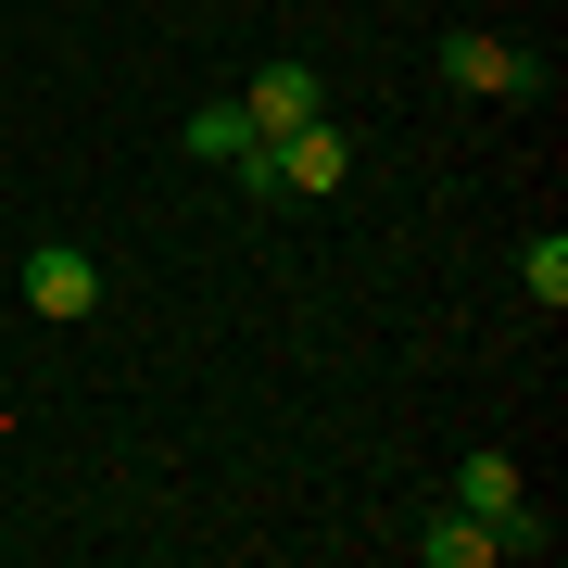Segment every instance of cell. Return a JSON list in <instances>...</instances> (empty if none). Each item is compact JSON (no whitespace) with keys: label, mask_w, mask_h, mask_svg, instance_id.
<instances>
[{"label":"cell","mask_w":568,"mask_h":568,"mask_svg":"<svg viewBox=\"0 0 568 568\" xmlns=\"http://www.w3.org/2000/svg\"><path fill=\"white\" fill-rule=\"evenodd\" d=\"M443 77L480 89V102H544V63H530L518 39H493V26H455V39H443Z\"/></svg>","instance_id":"obj_1"},{"label":"cell","mask_w":568,"mask_h":568,"mask_svg":"<svg viewBox=\"0 0 568 568\" xmlns=\"http://www.w3.org/2000/svg\"><path fill=\"white\" fill-rule=\"evenodd\" d=\"M265 178H278V203H328V190L354 178V140L316 114V126H291V140H265Z\"/></svg>","instance_id":"obj_2"},{"label":"cell","mask_w":568,"mask_h":568,"mask_svg":"<svg viewBox=\"0 0 568 568\" xmlns=\"http://www.w3.org/2000/svg\"><path fill=\"white\" fill-rule=\"evenodd\" d=\"M26 304H39L51 328H77V316H102V265H89L77 241H39V253H26Z\"/></svg>","instance_id":"obj_3"},{"label":"cell","mask_w":568,"mask_h":568,"mask_svg":"<svg viewBox=\"0 0 568 568\" xmlns=\"http://www.w3.org/2000/svg\"><path fill=\"white\" fill-rule=\"evenodd\" d=\"M241 114H253V140H291V126L328 114V77H316V63H265V77L241 89Z\"/></svg>","instance_id":"obj_4"},{"label":"cell","mask_w":568,"mask_h":568,"mask_svg":"<svg viewBox=\"0 0 568 568\" xmlns=\"http://www.w3.org/2000/svg\"><path fill=\"white\" fill-rule=\"evenodd\" d=\"M417 568H493V518H467V506H443L417 530Z\"/></svg>","instance_id":"obj_5"},{"label":"cell","mask_w":568,"mask_h":568,"mask_svg":"<svg viewBox=\"0 0 568 568\" xmlns=\"http://www.w3.org/2000/svg\"><path fill=\"white\" fill-rule=\"evenodd\" d=\"M455 506H467V518H506V506H530L518 455H467V467H455Z\"/></svg>","instance_id":"obj_6"},{"label":"cell","mask_w":568,"mask_h":568,"mask_svg":"<svg viewBox=\"0 0 568 568\" xmlns=\"http://www.w3.org/2000/svg\"><path fill=\"white\" fill-rule=\"evenodd\" d=\"M241 140H253V114H241V102H190V126H178V152H203V164H227Z\"/></svg>","instance_id":"obj_7"},{"label":"cell","mask_w":568,"mask_h":568,"mask_svg":"<svg viewBox=\"0 0 568 568\" xmlns=\"http://www.w3.org/2000/svg\"><path fill=\"white\" fill-rule=\"evenodd\" d=\"M518 291H530V304H568V241H556V227H544V241H518Z\"/></svg>","instance_id":"obj_8"}]
</instances>
